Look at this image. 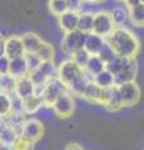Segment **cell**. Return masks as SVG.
Returning a JSON list of instances; mask_svg holds the SVG:
<instances>
[{
  "instance_id": "35",
  "label": "cell",
  "mask_w": 144,
  "mask_h": 150,
  "mask_svg": "<svg viewBox=\"0 0 144 150\" xmlns=\"http://www.w3.org/2000/svg\"><path fill=\"white\" fill-rule=\"evenodd\" d=\"M64 150H84V149H83L82 145H79L78 143H70V144L67 145Z\"/></svg>"
},
{
  "instance_id": "1",
  "label": "cell",
  "mask_w": 144,
  "mask_h": 150,
  "mask_svg": "<svg viewBox=\"0 0 144 150\" xmlns=\"http://www.w3.org/2000/svg\"><path fill=\"white\" fill-rule=\"evenodd\" d=\"M108 43L117 56L125 59H135L140 51V41L137 35L124 26L117 28L106 38Z\"/></svg>"
},
{
  "instance_id": "31",
  "label": "cell",
  "mask_w": 144,
  "mask_h": 150,
  "mask_svg": "<svg viewBox=\"0 0 144 150\" xmlns=\"http://www.w3.org/2000/svg\"><path fill=\"white\" fill-rule=\"evenodd\" d=\"M99 56H100V59L103 60V62L105 63V64H108L109 62H111L115 56V53H114V50L111 49V46L108 44V43H105L104 44V46H103V49H101V51H100V54H99Z\"/></svg>"
},
{
  "instance_id": "18",
  "label": "cell",
  "mask_w": 144,
  "mask_h": 150,
  "mask_svg": "<svg viewBox=\"0 0 144 150\" xmlns=\"http://www.w3.org/2000/svg\"><path fill=\"white\" fill-rule=\"evenodd\" d=\"M41 106H44V103H43V99H41V96L38 93L34 94V95L30 96V98L20 100V109L24 111L26 115L35 114Z\"/></svg>"
},
{
  "instance_id": "28",
  "label": "cell",
  "mask_w": 144,
  "mask_h": 150,
  "mask_svg": "<svg viewBox=\"0 0 144 150\" xmlns=\"http://www.w3.org/2000/svg\"><path fill=\"white\" fill-rule=\"evenodd\" d=\"M49 10L55 16H60L69 10L68 0H49Z\"/></svg>"
},
{
  "instance_id": "23",
  "label": "cell",
  "mask_w": 144,
  "mask_h": 150,
  "mask_svg": "<svg viewBox=\"0 0 144 150\" xmlns=\"http://www.w3.org/2000/svg\"><path fill=\"white\" fill-rule=\"evenodd\" d=\"M93 81L101 89H106V88H110V86L115 85L114 75L111 74L108 69L103 70V71L99 73L98 75H95V76H93Z\"/></svg>"
},
{
  "instance_id": "39",
  "label": "cell",
  "mask_w": 144,
  "mask_h": 150,
  "mask_svg": "<svg viewBox=\"0 0 144 150\" xmlns=\"http://www.w3.org/2000/svg\"><path fill=\"white\" fill-rule=\"evenodd\" d=\"M140 3H143V4H144V0H140Z\"/></svg>"
},
{
  "instance_id": "26",
  "label": "cell",
  "mask_w": 144,
  "mask_h": 150,
  "mask_svg": "<svg viewBox=\"0 0 144 150\" xmlns=\"http://www.w3.org/2000/svg\"><path fill=\"white\" fill-rule=\"evenodd\" d=\"M0 86H1V91L6 93V94H14L15 91V86H16V79L11 76L9 73L6 74H1V78H0Z\"/></svg>"
},
{
  "instance_id": "17",
  "label": "cell",
  "mask_w": 144,
  "mask_h": 150,
  "mask_svg": "<svg viewBox=\"0 0 144 150\" xmlns=\"http://www.w3.org/2000/svg\"><path fill=\"white\" fill-rule=\"evenodd\" d=\"M105 43H106L105 38L96 35L94 33H90V34H87V36H85L84 49L90 55H99Z\"/></svg>"
},
{
  "instance_id": "7",
  "label": "cell",
  "mask_w": 144,
  "mask_h": 150,
  "mask_svg": "<svg viewBox=\"0 0 144 150\" xmlns=\"http://www.w3.org/2000/svg\"><path fill=\"white\" fill-rule=\"evenodd\" d=\"M85 36H87V34H84V33H82L79 30L65 33L63 40H62V50L65 54L72 56L74 53H77V51H79L80 49H84Z\"/></svg>"
},
{
  "instance_id": "11",
  "label": "cell",
  "mask_w": 144,
  "mask_h": 150,
  "mask_svg": "<svg viewBox=\"0 0 144 150\" xmlns=\"http://www.w3.org/2000/svg\"><path fill=\"white\" fill-rule=\"evenodd\" d=\"M43 134H44V126L38 119H28L20 130L21 137L30 140L34 144L43 138Z\"/></svg>"
},
{
  "instance_id": "25",
  "label": "cell",
  "mask_w": 144,
  "mask_h": 150,
  "mask_svg": "<svg viewBox=\"0 0 144 150\" xmlns=\"http://www.w3.org/2000/svg\"><path fill=\"white\" fill-rule=\"evenodd\" d=\"M111 16H113V20L115 23L117 28L123 26L125 23L129 20V10L128 8H123V6H117L114 8L113 10L110 11Z\"/></svg>"
},
{
  "instance_id": "8",
  "label": "cell",
  "mask_w": 144,
  "mask_h": 150,
  "mask_svg": "<svg viewBox=\"0 0 144 150\" xmlns=\"http://www.w3.org/2000/svg\"><path fill=\"white\" fill-rule=\"evenodd\" d=\"M52 109L54 111V114L60 119L70 118L73 115L74 110H75V101H74L73 94L69 91L67 94H64V95H62L54 103Z\"/></svg>"
},
{
  "instance_id": "15",
  "label": "cell",
  "mask_w": 144,
  "mask_h": 150,
  "mask_svg": "<svg viewBox=\"0 0 144 150\" xmlns=\"http://www.w3.org/2000/svg\"><path fill=\"white\" fill-rule=\"evenodd\" d=\"M79 18H80V13L70 11L68 10L64 13L63 15L59 16V25L62 28L64 33H70L74 30H78L79 25Z\"/></svg>"
},
{
  "instance_id": "10",
  "label": "cell",
  "mask_w": 144,
  "mask_h": 150,
  "mask_svg": "<svg viewBox=\"0 0 144 150\" xmlns=\"http://www.w3.org/2000/svg\"><path fill=\"white\" fill-rule=\"evenodd\" d=\"M119 86V93L122 96L123 106H133L140 99V88L135 81L124 83Z\"/></svg>"
},
{
  "instance_id": "6",
  "label": "cell",
  "mask_w": 144,
  "mask_h": 150,
  "mask_svg": "<svg viewBox=\"0 0 144 150\" xmlns=\"http://www.w3.org/2000/svg\"><path fill=\"white\" fill-rule=\"evenodd\" d=\"M117 29V25L113 20L111 14L108 11H99L94 15V25H93V33L103 38H108L111 33Z\"/></svg>"
},
{
  "instance_id": "3",
  "label": "cell",
  "mask_w": 144,
  "mask_h": 150,
  "mask_svg": "<svg viewBox=\"0 0 144 150\" xmlns=\"http://www.w3.org/2000/svg\"><path fill=\"white\" fill-rule=\"evenodd\" d=\"M67 93H69L68 85L64 84L58 76L54 78L53 80H50L43 89H40L38 91V94L43 99L44 106H48V108H53L54 103Z\"/></svg>"
},
{
  "instance_id": "30",
  "label": "cell",
  "mask_w": 144,
  "mask_h": 150,
  "mask_svg": "<svg viewBox=\"0 0 144 150\" xmlns=\"http://www.w3.org/2000/svg\"><path fill=\"white\" fill-rule=\"evenodd\" d=\"M89 58H90V54L88 53L85 49H80L79 51H77V53H74L70 59H73L74 62H75L78 65H80L82 68H85Z\"/></svg>"
},
{
  "instance_id": "14",
  "label": "cell",
  "mask_w": 144,
  "mask_h": 150,
  "mask_svg": "<svg viewBox=\"0 0 144 150\" xmlns=\"http://www.w3.org/2000/svg\"><path fill=\"white\" fill-rule=\"evenodd\" d=\"M9 74L14 76L18 80V79L29 76L30 74V67L28 64L26 56H21V58L10 60V64H9Z\"/></svg>"
},
{
  "instance_id": "37",
  "label": "cell",
  "mask_w": 144,
  "mask_h": 150,
  "mask_svg": "<svg viewBox=\"0 0 144 150\" xmlns=\"http://www.w3.org/2000/svg\"><path fill=\"white\" fill-rule=\"evenodd\" d=\"M0 150H15V148H14L13 145H1Z\"/></svg>"
},
{
  "instance_id": "32",
  "label": "cell",
  "mask_w": 144,
  "mask_h": 150,
  "mask_svg": "<svg viewBox=\"0 0 144 150\" xmlns=\"http://www.w3.org/2000/svg\"><path fill=\"white\" fill-rule=\"evenodd\" d=\"M13 146L15 148V150H33L34 143H31L30 140H28V139H25L24 137L20 135Z\"/></svg>"
},
{
  "instance_id": "24",
  "label": "cell",
  "mask_w": 144,
  "mask_h": 150,
  "mask_svg": "<svg viewBox=\"0 0 144 150\" xmlns=\"http://www.w3.org/2000/svg\"><path fill=\"white\" fill-rule=\"evenodd\" d=\"M0 140H1V145H14L18 138L20 137V133L15 129L10 128L1 124V133H0Z\"/></svg>"
},
{
  "instance_id": "38",
  "label": "cell",
  "mask_w": 144,
  "mask_h": 150,
  "mask_svg": "<svg viewBox=\"0 0 144 150\" xmlns=\"http://www.w3.org/2000/svg\"><path fill=\"white\" fill-rule=\"evenodd\" d=\"M85 1H92V3H98V1H101V0H85Z\"/></svg>"
},
{
  "instance_id": "22",
  "label": "cell",
  "mask_w": 144,
  "mask_h": 150,
  "mask_svg": "<svg viewBox=\"0 0 144 150\" xmlns=\"http://www.w3.org/2000/svg\"><path fill=\"white\" fill-rule=\"evenodd\" d=\"M94 15H95V14H93L90 11H83V13H80L78 30L82 31V33H84V34H90V33H93Z\"/></svg>"
},
{
  "instance_id": "29",
  "label": "cell",
  "mask_w": 144,
  "mask_h": 150,
  "mask_svg": "<svg viewBox=\"0 0 144 150\" xmlns=\"http://www.w3.org/2000/svg\"><path fill=\"white\" fill-rule=\"evenodd\" d=\"M36 55L39 56V59L41 62H53L54 60V56H55V50L53 48L52 44L49 43H43V45L40 46L39 51L36 53Z\"/></svg>"
},
{
  "instance_id": "21",
  "label": "cell",
  "mask_w": 144,
  "mask_h": 150,
  "mask_svg": "<svg viewBox=\"0 0 144 150\" xmlns=\"http://www.w3.org/2000/svg\"><path fill=\"white\" fill-rule=\"evenodd\" d=\"M129 21L134 26H144V4L139 3L137 5L128 8Z\"/></svg>"
},
{
  "instance_id": "27",
  "label": "cell",
  "mask_w": 144,
  "mask_h": 150,
  "mask_svg": "<svg viewBox=\"0 0 144 150\" xmlns=\"http://www.w3.org/2000/svg\"><path fill=\"white\" fill-rule=\"evenodd\" d=\"M14 101L11 99V95L10 94H6V93H3L0 94V114H1V118L6 116L8 114L14 110Z\"/></svg>"
},
{
  "instance_id": "13",
  "label": "cell",
  "mask_w": 144,
  "mask_h": 150,
  "mask_svg": "<svg viewBox=\"0 0 144 150\" xmlns=\"http://www.w3.org/2000/svg\"><path fill=\"white\" fill-rule=\"evenodd\" d=\"M138 73V65L134 59H129V62L125 64V67L120 70L118 74L114 75L115 78V85H122L124 83L134 81L135 75Z\"/></svg>"
},
{
  "instance_id": "19",
  "label": "cell",
  "mask_w": 144,
  "mask_h": 150,
  "mask_svg": "<svg viewBox=\"0 0 144 150\" xmlns=\"http://www.w3.org/2000/svg\"><path fill=\"white\" fill-rule=\"evenodd\" d=\"M23 43H24V48L26 54H36L40 49V46L43 45L44 41L40 39L39 35H36L35 33H25L21 35Z\"/></svg>"
},
{
  "instance_id": "5",
  "label": "cell",
  "mask_w": 144,
  "mask_h": 150,
  "mask_svg": "<svg viewBox=\"0 0 144 150\" xmlns=\"http://www.w3.org/2000/svg\"><path fill=\"white\" fill-rule=\"evenodd\" d=\"M1 48H3L1 55H5L9 60L21 58V56H25L26 54L24 43H23V38L19 35H10L1 39Z\"/></svg>"
},
{
  "instance_id": "4",
  "label": "cell",
  "mask_w": 144,
  "mask_h": 150,
  "mask_svg": "<svg viewBox=\"0 0 144 150\" xmlns=\"http://www.w3.org/2000/svg\"><path fill=\"white\" fill-rule=\"evenodd\" d=\"M84 73L85 69L78 65L73 59H68L65 62H63L58 68V78L64 84H67L68 88L75 80H78Z\"/></svg>"
},
{
  "instance_id": "36",
  "label": "cell",
  "mask_w": 144,
  "mask_h": 150,
  "mask_svg": "<svg viewBox=\"0 0 144 150\" xmlns=\"http://www.w3.org/2000/svg\"><path fill=\"white\" fill-rule=\"evenodd\" d=\"M118 1H122L127 5V8H131V6H134V5H137V4H139L140 0H118Z\"/></svg>"
},
{
  "instance_id": "12",
  "label": "cell",
  "mask_w": 144,
  "mask_h": 150,
  "mask_svg": "<svg viewBox=\"0 0 144 150\" xmlns=\"http://www.w3.org/2000/svg\"><path fill=\"white\" fill-rule=\"evenodd\" d=\"M34 94H36V88H35L34 83L31 81V79L29 76L18 79L15 91H14L15 98H18L19 100H24V99H26V98L33 96Z\"/></svg>"
},
{
  "instance_id": "20",
  "label": "cell",
  "mask_w": 144,
  "mask_h": 150,
  "mask_svg": "<svg viewBox=\"0 0 144 150\" xmlns=\"http://www.w3.org/2000/svg\"><path fill=\"white\" fill-rule=\"evenodd\" d=\"M84 69H85L87 74H89L93 78V76H95V75H98L99 73H101L103 70H105L106 64L100 59L99 55H90V58L88 60Z\"/></svg>"
},
{
  "instance_id": "16",
  "label": "cell",
  "mask_w": 144,
  "mask_h": 150,
  "mask_svg": "<svg viewBox=\"0 0 144 150\" xmlns=\"http://www.w3.org/2000/svg\"><path fill=\"white\" fill-rule=\"evenodd\" d=\"M25 115L26 114L21 109H14L10 114H8L6 116L1 118V124L10 126V128L15 129L20 133L23 125H24V123L28 120V119H25Z\"/></svg>"
},
{
  "instance_id": "34",
  "label": "cell",
  "mask_w": 144,
  "mask_h": 150,
  "mask_svg": "<svg viewBox=\"0 0 144 150\" xmlns=\"http://www.w3.org/2000/svg\"><path fill=\"white\" fill-rule=\"evenodd\" d=\"M9 64H10V60L5 55H1V59H0V71H1V74H6L9 71Z\"/></svg>"
},
{
  "instance_id": "2",
  "label": "cell",
  "mask_w": 144,
  "mask_h": 150,
  "mask_svg": "<svg viewBox=\"0 0 144 150\" xmlns=\"http://www.w3.org/2000/svg\"><path fill=\"white\" fill-rule=\"evenodd\" d=\"M58 76V68L54 65V62H41L38 68L31 70L29 78L34 83L36 93L43 89L50 80Z\"/></svg>"
},
{
  "instance_id": "9",
  "label": "cell",
  "mask_w": 144,
  "mask_h": 150,
  "mask_svg": "<svg viewBox=\"0 0 144 150\" xmlns=\"http://www.w3.org/2000/svg\"><path fill=\"white\" fill-rule=\"evenodd\" d=\"M100 105L105 106L106 109H109L111 111H117L120 108H123L122 96H120L118 85H113L110 88H106L101 90Z\"/></svg>"
},
{
  "instance_id": "33",
  "label": "cell",
  "mask_w": 144,
  "mask_h": 150,
  "mask_svg": "<svg viewBox=\"0 0 144 150\" xmlns=\"http://www.w3.org/2000/svg\"><path fill=\"white\" fill-rule=\"evenodd\" d=\"M85 0H68V6L70 11L83 13V3Z\"/></svg>"
}]
</instances>
